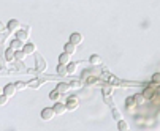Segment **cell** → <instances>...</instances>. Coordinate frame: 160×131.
I'll use <instances>...</instances> for the list:
<instances>
[{
    "label": "cell",
    "instance_id": "cell-23",
    "mask_svg": "<svg viewBox=\"0 0 160 131\" xmlns=\"http://www.w3.org/2000/svg\"><path fill=\"white\" fill-rule=\"evenodd\" d=\"M143 96L144 98H152L154 96V89H146L144 93H143Z\"/></svg>",
    "mask_w": 160,
    "mask_h": 131
},
{
    "label": "cell",
    "instance_id": "cell-1",
    "mask_svg": "<svg viewBox=\"0 0 160 131\" xmlns=\"http://www.w3.org/2000/svg\"><path fill=\"white\" fill-rule=\"evenodd\" d=\"M35 70L38 71V73H44L46 71V68H48V65H46V60H44L40 54H35Z\"/></svg>",
    "mask_w": 160,
    "mask_h": 131
},
{
    "label": "cell",
    "instance_id": "cell-21",
    "mask_svg": "<svg viewBox=\"0 0 160 131\" xmlns=\"http://www.w3.org/2000/svg\"><path fill=\"white\" fill-rule=\"evenodd\" d=\"M14 52H16V51L11 49V48L7 49V52H5V58H7L8 62H13V60H14Z\"/></svg>",
    "mask_w": 160,
    "mask_h": 131
},
{
    "label": "cell",
    "instance_id": "cell-19",
    "mask_svg": "<svg viewBox=\"0 0 160 131\" xmlns=\"http://www.w3.org/2000/svg\"><path fill=\"white\" fill-rule=\"evenodd\" d=\"M16 38L24 43V41L27 40V32H26V30H18V32H16Z\"/></svg>",
    "mask_w": 160,
    "mask_h": 131
},
{
    "label": "cell",
    "instance_id": "cell-30",
    "mask_svg": "<svg viewBox=\"0 0 160 131\" xmlns=\"http://www.w3.org/2000/svg\"><path fill=\"white\" fill-rule=\"evenodd\" d=\"M111 87H103V93H105V96H109L111 95Z\"/></svg>",
    "mask_w": 160,
    "mask_h": 131
},
{
    "label": "cell",
    "instance_id": "cell-4",
    "mask_svg": "<svg viewBox=\"0 0 160 131\" xmlns=\"http://www.w3.org/2000/svg\"><path fill=\"white\" fill-rule=\"evenodd\" d=\"M7 30L11 32V33H16L18 30H21V22H19L18 19H11L10 22L7 24Z\"/></svg>",
    "mask_w": 160,
    "mask_h": 131
},
{
    "label": "cell",
    "instance_id": "cell-34",
    "mask_svg": "<svg viewBox=\"0 0 160 131\" xmlns=\"http://www.w3.org/2000/svg\"><path fill=\"white\" fill-rule=\"evenodd\" d=\"M128 131H130V129H128Z\"/></svg>",
    "mask_w": 160,
    "mask_h": 131
},
{
    "label": "cell",
    "instance_id": "cell-6",
    "mask_svg": "<svg viewBox=\"0 0 160 131\" xmlns=\"http://www.w3.org/2000/svg\"><path fill=\"white\" fill-rule=\"evenodd\" d=\"M82 41H84V36H82L81 33L75 32V33H72V35H70V43H72V44L78 46V44H81Z\"/></svg>",
    "mask_w": 160,
    "mask_h": 131
},
{
    "label": "cell",
    "instance_id": "cell-11",
    "mask_svg": "<svg viewBox=\"0 0 160 131\" xmlns=\"http://www.w3.org/2000/svg\"><path fill=\"white\" fill-rule=\"evenodd\" d=\"M68 63H70V54L62 52L59 55V65H68Z\"/></svg>",
    "mask_w": 160,
    "mask_h": 131
},
{
    "label": "cell",
    "instance_id": "cell-31",
    "mask_svg": "<svg viewBox=\"0 0 160 131\" xmlns=\"http://www.w3.org/2000/svg\"><path fill=\"white\" fill-rule=\"evenodd\" d=\"M5 30H7V26H5V24L2 22V21H0V33H3Z\"/></svg>",
    "mask_w": 160,
    "mask_h": 131
},
{
    "label": "cell",
    "instance_id": "cell-26",
    "mask_svg": "<svg viewBox=\"0 0 160 131\" xmlns=\"http://www.w3.org/2000/svg\"><path fill=\"white\" fill-rule=\"evenodd\" d=\"M133 98H135V101H136V104H143V103H144V100H146V98H144L143 95H135Z\"/></svg>",
    "mask_w": 160,
    "mask_h": 131
},
{
    "label": "cell",
    "instance_id": "cell-17",
    "mask_svg": "<svg viewBox=\"0 0 160 131\" xmlns=\"http://www.w3.org/2000/svg\"><path fill=\"white\" fill-rule=\"evenodd\" d=\"M26 57H27V55H26V52L22 51V49H21V51H16V52H14V60H18V62H22V60H24Z\"/></svg>",
    "mask_w": 160,
    "mask_h": 131
},
{
    "label": "cell",
    "instance_id": "cell-5",
    "mask_svg": "<svg viewBox=\"0 0 160 131\" xmlns=\"http://www.w3.org/2000/svg\"><path fill=\"white\" fill-rule=\"evenodd\" d=\"M54 117H56V112H54L52 107H44L43 111H41V119L43 120H51Z\"/></svg>",
    "mask_w": 160,
    "mask_h": 131
},
{
    "label": "cell",
    "instance_id": "cell-27",
    "mask_svg": "<svg viewBox=\"0 0 160 131\" xmlns=\"http://www.w3.org/2000/svg\"><path fill=\"white\" fill-rule=\"evenodd\" d=\"M7 103H8V96H5V95L2 93V95H0V106H5Z\"/></svg>",
    "mask_w": 160,
    "mask_h": 131
},
{
    "label": "cell",
    "instance_id": "cell-7",
    "mask_svg": "<svg viewBox=\"0 0 160 131\" xmlns=\"http://www.w3.org/2000/svg\"><path fill=\"white\" fill-rule=\"evenodd\" d=\"M52 109H54L56 115H63V114L67 112V106H65L63 103H59V101L54 104V107H52Z\"/></svg>",
    "mask_w": 160,
    "mask_h": 131
},
{
    "label": "cell",
    "instance_id": "cell-29",
    "mask_svg": "<svg viewBox=\"0 0 160 131\" xmlns=\"http://www.w3.org/2000/svg\"><path fill=\"white\" fill-rule=\"evenodd\" d=\"M152 82H154V84H160V73H155V74L152 76Z\"/></svg>",
    "mask_w": 160,
    "mask_h": 131
},
{
    "label": "cell",
    "instance_id": "cell-24",
    "mask_svg": "<svg viewBox=\"0 0 160 131\" xmlns=\"http://www.w3.org/2000/svg\"><path fill=\"white\" fill-rule=\"evenodd\" d=\"M112 117L116 119L118 122H119V120H122V114H121V112L118 111V109H112Z\"/></svg>",
    "mask_w": 160,
    "mask_h": 131
},
{
    "label": "cell",
    "instance_id": "cell-3",
    "mask_svg": "<svg viewBox=\"0 0 160 131\" xmlns=\"http://www.w3.org/2000/svg\"><path fill=\"white\" fill-rule=\"evenodd\" d=\"M16 92H18L16 84H7V85L3 87V95H5V96H8V98H13Z\"/></svg>",
    "mask_w": 160,
    "mask_h": 131
},
{
    "label": "cell",
    "instance_id": "cell-13",
    "mask_svg": "<svg viewBox=\"0 0 160 131\" xmlns=\"http://www.w3.org/2000/svg\"><path fill=\"white\" fill-rule=\"evenodd\" d=\"M63 52H67V54H75L76 52V46L75 44H72V43H67V44L63 46Z\"/></svg>",
    "mask_w": 160,
    "mask_h": 131
},
{
    "label": "cell",
    "instance_id": "cell-14",
    "mask_svg": "<svg viewBox=\"0 0 160 131\" xmlns=\"http://www.w3.org/2000/svg\"><path fill=\"white\" fill-rule=\"evenodd\" d=\"M89 62L92 63L94 67H98V65H102V57H100V55H97V54H94V55H90Z\"/></svg>",
    "mask_w": 160,
    "mask_h": 131
},
{
    "label": "cell",
    "instance_id": "cell-22",
    "mask_svg": "<svg viewBox=\"0 0 160 131\" xmlns=\"http://www.w3.org/2000/svg\"><path fill=\"white\" fill-rule=\"evenodd\" d=\"M125 106H127L128 109H133V107L136 106V101H135V98H133V96L127 98V100H125Z\"/></svg>",
    "mask_w": 160,
    "mask_h": 131
},
{
    "label": "cell",
    "instance_id": "cell-15",
    "mask_svg": "<svg viewBox=\"0 0 160 131\" xmlns=\"http://www.w3.org/2000/svg\"><path fill=\"white\" fill-rule=\"evenodd\" d=\"M118 129H119V131H128L130 126H128V123H127L125 120H119V122H118Z\"/></svg>",
    "mask_w": 160,
    "mask_h": 131
},
{
    "label": "cell",
    "instance_id": "cell-9",
    "mask_svg": "<svg viewBox=\"0 0 160 131\" xmlns=\"http://www.w3.org/2000/svg\"><path fill=\"white\" fill-rule=\"evenodd\" d=\"M10 48H11V49H14V51H21L22 48H24V43H22L21 40H18V38H14V40L11 41Z\"/></svg>",
    "mask_w": 160,
    "mask_h": 131
},
{
    "label": "cell",
    "instance_id": "cell-18",
    "mask_svg": "<svg viewBox=\"0 0 160 131\" xmlns=\"http://www.w3.org/2000/svg\"><path fill=\"white\" fill-rule=\"evenodd\" d=\"M60 96H62V93L57 92V90H52V92L49 93V100H51V101H56V103L60 100Z\"/></svg>",
    "mask_w": 160,
    "mask_h": 131
},
{
    "label": "cell",
    "instance_id": "cell-25",
    "mask_svg": "<svg viewBox=\"0 0 160 131\" xmlns=\"http://www.w3.org/2000/svg\"><path fill=\"white\" fill-rule=\"evenodd\" d=\"M70 87H72V89H81L82 82H81V81H73V82L70 84Z\"/></svg>",
    "mask_w": 160,
    "mask_h": 131
},
{
    "label": "cell",
    "instance_id": "cell-33",
    "mask_svg": "<svg viewBox=\"0 0 160 131\" xmlns=\"http://www.w3.org/2000/svg\"><path fill=\"white\" fill-rule=\"evenodd\" d=\"M3 93V89H0V95H2Z\"/></svg>",
    "mask_w": 160,
    "mask_h": 131
},
{
    "label": "cell",
    "instance_id": "cell-12",
    "mask_svg": "<svg viewBox=\"0 0 160 131\" xmlns=\"http://www.w3.org/2000/svg\"><path fill=\"white\" fill-rule=\"evenodd\" d=\"M72 89V87H70V84H65V82H60L59 85H57V92H60V93H67L68 90H70Z\"/></svg>",
    "mask_w": 160,
    "mask_h": 131
},
{
    "label": "cell",
    "instance_id": "cell-16",
    "mask_svg": "<svg viewBox=\"0 0 160 131\" xmlns=\"http://www.w3.org/2000/svg\"><path fill=\"white\" fill-rule=\"evenodd\" d=\"M76 70H78V65H76V63L70 62V63L67 65V71H68V74H75V73H76Z\"/></svg>",
    "mask_w": 160,
    "mask_h": 131
},
{
    "label": "cell",
    "instance_id": "cell-8",
    "mask_svg": "<svg viewBox=\"0 0 160 131\" xmlns=\"http://www.w3.org/2000/svg\"><path fill=\"white\" fill-rule=\"evenodd\" d=\"M22 51L26 52V55H32V54H35L37 48H35V44H33V43H27V44H24Z\"/></svg>",
    "mask_w": 160,
    "mask_h": 131
},
{
    "label": "cell",
    "instance_id": "cell-32",
    "mask_svg": "<svg viewBox=\"0 0 160 131\" xmlns=\"http://www.w3.org/2000/svg\"><path fill=\"white\" fill-rule=\"evenodd\" d=\"M3 43H5V35L0 33V44H3Z\"/></svg>",
    "mask_w": 160,
    "mask_h": 131
},
{
    "label": "cell",
    "instance_id": "cell-10",
    "mask_svg": "<svg viewBox=\"0 0 160 131\" xmlns=\"http://www.w3.org/2000/svg\"><path fill=\"white\" fill-rule=\"evenodd\" d=\"M44 82H46L44 79H32L27 85H29V87H32V89H40V87H41Z\"/></svg>",
    "mask_w": 160,
    "mask_h": 131
},
{
    "label": "cell",
    "instance_id": "cell-2",
    "mask_svg": "<svg viewBox=\"0 0 160 131\" xmlns=\"http://www.w3.org/2000/svg\"><path fill=\"white\" fill-rule=\"evenodd\" d=\"M65 106H67V111H76V109L79 107V98L78 96H70L67 100Z\"/></svg>",
    "mask_w": 160,
    "mask_h": 131
},
{
    "label": "cell",
    "instance_id": "cell-20",
    "mask_svg": "<svg viewBox=\"0 0 160 131\" xmlns=\"http://www.w3.org/2000/svg\"><path fill=\"white\" fill-rule=\"evenodd\" d=\"M57 74H59V76H68L67 65H59V67H57Z\"/></svg>",
    "mask_w": 160,
    "mask_h": 131
},
{
    "label": "cell",
    "instance_id": "cell-28",
    "mask_svg": "<svg viewBox=\"0 0 160 131\" xmlns=\"http://www.w3.org/2000/svg\"><path fill=\"white\" fill-rule=\"evenodd\" d=\"M26 87H27V84H24V82H16V89L18 90H26Z\"/></svg>",
    "mask_w": 160,
    "mask_h": 131
}]
</instances>
